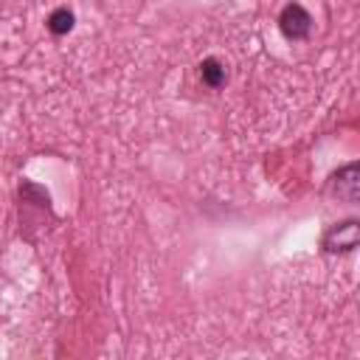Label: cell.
I'll list each match as a JSON object with an SVG mask.
<instances>
[{"instance_id":"7a4b0ae2","label":"cell","mask_w":360,"mask_h":360,"mask_svg":"<svg viewBox=\"0 0 360 360\" xmlns=\"http://www.w3.org/2000/svg\"><path fill=\"white\" fill-rule=\"evenodd\" d=\"M357 239H360V222L357 219H343V222L332 225L323 233L321 248L326 253H352L357 248Z\"/></svg>"},{"instance_id":"5b68a950","label":"cell","mask_w":360,"mask_h":360,"mask_svg":"<svg viewBox=\"0 0 360 360\" xmlns=\"http://www.w3.org/2000/svg\"><path fill=\"white\" fill-rule=\"evenodd\" d=\"M73 25H76V17H73V11H70L68 6H56V8L48 14V20H45V28H48L53 37L70 34Z\"/></svg>"},{"instance_id":"3957f363","label":"cell","mask_w":360,"mask_h":360,"mask_svg":"<svg viewBox=\"0 0 360 360\" xmlns=\"http://www.w3.org/2000/svg\"><path fill=\"white\" fill-rule=\"evenodd\" d=\"M329 191H332L338 200L354 205L357 197H360V163L352 160V163L340 166V169L332 174V180H329Z\"/></svg>"},{"instance_id":"277c9868","label":"cell","mask_w":360,"mask_h":360,"mask_svg":"<svg viewBox=\"0 0 360 360\" xmlns=\"http://www.w3.org/2000/svg\"><path fill=\"white\" fill-rule=\"evenodd\" d=\"M197 76H200V82H202L205 87L219 90V87H225V82H228V68H225L222 59L205 56V59L197 65Z\"/></svg>"},{"instance_id":"6da1fadb","label":"cell","mask_w":360,"mask_h":360,"mask_svg":"<svg viewBox=\"0 0 360 360\" xmlns=\"http://www.w3.org/2000/svg\"><path fill=\"white\" fill-rule=\"evenodd\" d=\"M278 31L290 39V42H301L309 37L312 31V14L301 6V3H287L278 14Z\"/></svg>"}]
</instances>
